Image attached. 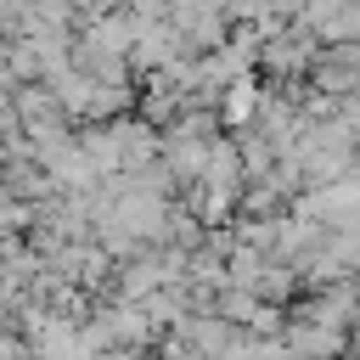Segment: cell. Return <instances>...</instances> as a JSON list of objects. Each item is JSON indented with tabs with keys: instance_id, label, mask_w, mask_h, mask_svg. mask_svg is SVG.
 <instances>
[{
	"instance_id": "obj_3",
	"label": "cell",
	"mask_w": 360,
	"mask_h": 360,
	"mask_svg": "<svg viewBox=\"0 0 360 360\" xmlns=\"http://www.w3.org/2000/svg\"><path fill=\"white\" fill-rule=\"evenodd\" d=\"M11 107H17V124H39V118H62V112H68L51 79H34V84H17V96H11Z\"/></svg>"
},
{
	"instance_id": "obj_2",
	"label": "cell",
	"mask_w": 360,
	"mask_h": 360,
	"mask_svg": "<svg viewBox=\"0 0 360 360\" xmlns=\"http://www.w3.org/2000/svg\"><path fill=\"white\" fill-rule=\"evenodd\" d=\"M79 146L90 152V163H96L101 174H124V135H118L112 118H90V124H79Z\"/></svg>"
},
{
	"instance_id": "obj_4",
	"label": "cell",
	"mask_w": 360,
	"mask_h": 360,
	"mask_svg": "<svg viewBox=\"0 0 360 360\" xmlns=\"http://www.w3.org/2000/svg\"><path fill=\"white\" fill-rule=\"evenodd\" d=\"M259 79L253 73H242V79H231L225 84V96H219V112H225V124L231 129H242V124H253V112H259Z\"/></svg>"
},
{
	"instance_id": "obj_7",
	"label": "cell",
	"mask_w": 360,
	"mask_h": 360,
	"mask_svg": "<svg viewBox=\"0 0 360 360\" xmlns=\"http://www.w3.org/2000/svg\"><path fill=\"white\" fill-rule=\"evenodd\" d=\"M129 0H79V22L84 17H101V11H124Z\"/></svg>"
},
{
	"instance_id": "obj_10",
	"label": "cell",
	"mask_w": 360,
	"mask_h": 360,
	"mask_svg": "<svg viewBox=\"0 0 360 360\" xmlns=\"http://www.w3.org/2000/svg\"><path fill=\"white\" fill-rule=\"evenodd\" d=\"M0 292H6V264H0Z\"/></svg>"
},
{
	"instance_id": "obj_1",
	"label": "cell",
	"mask_w": 360,
	"mask_h": 360,
	"mask_svg": "<svg viewBox=\"0 0 360 360\" xmlns=\"http://www.w3.org/2000/svg\"><path fill=\"white\" fill-rule=\"evenodd\" d=\"M0 186H6L11 197H22V202H51V197L62 191V186H56V174H51L39 158H6Z\"/></svg>"
},
{
	"instance_id": "obj_8",
	"label": "cell",
	"mask_w": 360,
	"mask_h": 360,
	"mask_svg": "<svg viewBox=\"0 0 360 360\" xmlns=\"http://www.w3.org/2000/svg\"><path fill=\"white\" fill-rule=\"evenodd\" d=\"M101 360H146V349H124V343H112Z\"/></svg>"
},
{
	"instance_id": "obj_11",
	"label": "cell",
	"mask_w": 360,
	"mask_h": 360,
	"mask_svg": "<svg viewBox=\"0 0 360 360\" xmlns=\"http://www.w3.org/2000/svg\"><path fill=\"white\" fill-rule=\"evenodd\" d=\"M354 101H360V90H354Z\"/></svg>"
},
{
	"instance_id": "obj_6",
	"label": "cell",
	"mask_w": 360,
	"mask_h": 360,
	"mask_svg": "<svg viewBox=\"0 0 360 360\" xmlns=\"http://www.w3.org/2000/svg\"><path fill=\"white\" fill-rule=\"evenodd\" d=\"M169 6H174V0H129L124 11H129L135 22H163V17H169Z\"/></svg>"
},
{
	"instance_id": "obj_5",
	"label": "cell",
	"mask_w": 360,
	"mask_h": 360,
	"mask_svg": "<svg viewBox=\"0 0 360 360\" xmlns=\"http://www.w3.org/2000/svg\"><path fill=\"white\" fill-rule=\"evenodd\" d=\"M6 73H11L17 84L51 79V62H45V51H39V39H34V34H28V39H11V51H6Z\"/></svg>"
},
{
	"instance_id": "obj_9",
	"label": "cell",
	"mask_w": 360,
	"mask_h": 360,
	"mask_svg": "<svg viewBox=\"0 0 360 360\" xmlns=\"http://www.w3.org/2000/svg\"><path fill=\"white\" fill-rule=\"evenodd\" d=\"M0 169H6V135H0Z\"/></svg>"
}]
</instances>
